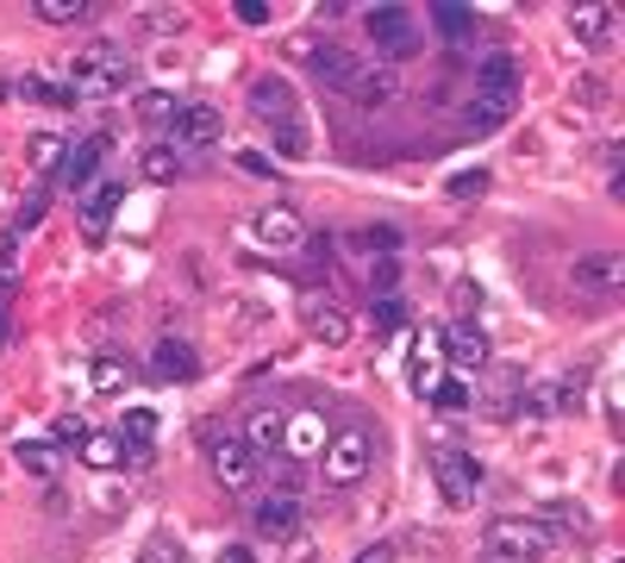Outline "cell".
<instances>
[{"mask_svg":"<svg viewBox=\"0 0 625 563\" xmlns=\"http://www.w3.org/2000/svg\"><path fill=\"white\" fill-rule=\"evenodd\" d=\"M482 544L507 563H545L563 539H557V526H545L538 513H494V520L482 526Z\"/></svg>","mask_w":625,"mask_h":563,"instance_id":"1","label":"cell"},{"mask_svg":"<svg viewBox=\"0 0 625 563\" xmlns=\"http://www.w3.org/2000/svg\"><path fill=\"white\" fill-rule=\"evenodd\" d=\"M132 88V57L119 51V44H88L69 69V95L76 100H113Z\"/></svg>","mask_w":625,"mask_h":563,"instance_id":"2","label":"cell"},{"mask_svg":"<svg viewBox=\"0 0 625 563\" xmlns=\"http://www.w3.org/2000/svg\"><path fill=\"white\" fill-rule=\"evenodd\" d=\"M363 32H370V44H375V63H388V69L419 51V20H413L407 7H370V13H363Z\"/></svg>","mask_w":625,"mask_h":563,"instance_id":"3","label":"cell"},{"mask_svg":"<svg viewBox=\"0 0 625 563\" xmlns=\"http://www.w3.org/2000/svg\"><path fill=\"white\" fill-rule=\"evenodd\" d=\"M326 483L332 488H351V483H363L370 476V457H375V439L363 426H351V432H338V439H326Z\"/></svg>","mask_w":625,"mask_h":563,"instance_id":"4","label":"cell"},{"mask_svg":"<svg viewBox=\"0 0 625 563\" xmlns=\"http://www.w3.org/2000/svg\"><path fill=\"white\" fill-rule=\"evenodd\" d=\"M431 476H438V495H445L450 507H469L475 501V488H482V464H475L463 445H438L431 451Z\"/></svg>","mask_w":625,"mask_h":563,"instance_id":"5","label":"cell"},{"mask_svg":"<svg viewBox=\"0 0 625 563\" xmlns=\"http://www.w3.org/2000/svg\"><path fill=\"white\" fill-rule=\"evenodd\" d=\"M569 289H575V294H619V289H625V257H619V251H588V257H575Z\"/></svg>","mask_w":625,"mask_h":563,"instance_id":"6","label":"cell"},{"mask_svg":"<svg viewBox=\"0 0 625 563\" xmlns=\"http://www.w3.org/2000/svg\"><path fill=\"white\" fill-rule=\"evenodd\" d=\"M119 201H125V182H113V175L81 188V238H88V245H100V238H107V226H113V214H119Z\"/></svg>","mask_w":625,"mask_h":563,"instance_id":"7","label":"cell"},{"mask_svg":"<svg viewBox=\"0 0 625 563\" xmlns=\"http://www.w3.org/2000/svg\"><path fill=\"white\" fill-rule=\"evenodd\" d=\"M251 113L263 119V126H294V119H300V95H294L288 82L282 76H256V88H251Z\"/></svg>","mask_w":625,"mask_h":563,"instance_id":"8","label":"cell"},{"mask_svg":"<svg viewBox=\"0 0 625 563\" xmlns=\"http://www.w3.org/2000/svg\"><path fill=\"white\" fill-rule=\"evenodd\" d=\"M219 138H226V119H219V107H207V100L182 107V113H176V126H169V144H195V151L219 144Z\"/></svg>","mask_w":625,"mask_h":563,"instance_id":"9","label":"cell"},{"mask_svg":"<svg viewBox=\"0 0 625 563\" xmlns=\"http://www.w3.org/2000/svg\"><path fill=\"white\" fill-rule=\"evenodd\" d=\"M256 245H270V251H300L307 245V226H300V214L294 207H263V214L251 219Z\"/></svg>","mask_w":625,"mask_h":563,"instance_id":"10","label":"cell"},{"mask_svg":"<svg viewBox=\"0 0 625 563\" xmlns=\"http://www.w3.org/2000/svg\"><path fill=\"white\" fill-rule=\"evenodd\" d=\"M207 464H213V476L226 488H251V476H256V457H251L244 439H213V445H207Z\"/></svg>","mask_w":625,"mask_h":563,"instance_id":"11","label":"cell"},{"mask_svg":"<svg viewBox=\"0 0 625 563\" xmlns=\"http://www.w3.org/2000/svg\"><path fill=\"white\" fill-rule=\"evenodd\" d=\"M326 439H332V432H326V413H288V420H282V451H288L294 464H300V457H319V451H326Z\"/></svg>","mask_w":625,"mask_h":563,"instance_id":"12","label":"cell"},{"mask_svg":"<svg viewBox=\"0 0 625 563\" xmlns=\"http://www.w3.org/2000/svg\"><path fill=\"white\" fill-rule=\"evenodd\" d=\"M344 95H351L357 107H388V100L401 95V76H394L388 63H357V76L344 82Z\"/></svg>","mask_w":625,"mask_h":563,"instance_id":"13","label":"cell"},{"mask_svg":"<svg viewBox=\"0 0 625 563\" xmlns=\"http://www.w3.org/2000/svg\"><path fill=\"white\" fill-rule=\"evenodd\" d=\"M519 57H507V51H494V57L475 63V95H489V100H519Z\"/></svg>","mask_w":625,"mask_h":563,"instance_id":"14","label":"cell"},{"mask_svg":"<svg viewBox=\"0 0 625 563\" xmlns=\"http://www.w3.org/2000/svg\"><path fill=\"white\" fill-rule=\"evenodd\" d=\"M107 156V138H81V144H63V163H57V188H88Z\"/></svg>","mask_w":625,"mask_h":563,"instance_id":"15","label":"cell"},{"mask_svg":"<svg viewBox=\"0 0 625 563\" xmlns=\"http://www.w3.org/2000/svg\"><path fill=\"white\" fill-rule=\"evenodd\" d=\"M251 526L263 532V539H288L294 526H300V501H294V488H282V495H263L251 513Z\"/></svg>","mask_w":625,"mask_h":563,"instance_id":"16","label":"cell"},{"mask_svg":"<svg viewBox=\"0 0 625 563\" xmlns=\"http://www.w3.org/2000/svg\"><path fill=\"white\" fill-rule=\"evenodd\" d=\"M569 32H575L588 51H606L613 32H619V7H569Z\"/></svg>","mask_w":625,"mask_h":563,"instance_id":"17","label":"cell"},{"mask_svg":"<svg viewBox=\"0 0 625 563\" xmlns=\"http://www.w3.org/2000/svg\"><path fill=\"white\" fill-rule=\"evenodd\" d=\"M445 357L457 369H475V364H489V332L475 326V320H457V326L445 332Z\"/></svg>","mask_w":625,"mask_h":563,"instance_id":"18","label":"cell"},{"mask_svg":"<svg viewBox=\"0 0 625 563\" xmlns=\"http://www.w3.org/2000/svg\"><path fill=\"white\" fill-rule=\"evenodd\" d=\"M300 320H307V332L319 338V345H351V313L332 307V301H307Z\"/></svg>","mask_w":625,"mask_h":563,"instance_id":"19","label":"cell"},{"mask_svg":"<svg viewBox=\"0 0 625 563\" xmlns=\"http://www.w3.org/2000/svg\"><path fill=\"white\" fill-rule=\"evenodd\" d=\"M151 369L163 376V382H188V376L200 369V357H195V345H188V338H156Z\"/></svg>","mask_w":625,"mask_h":563,"instance_id":"20","label":"cell"},{"mask_svg":"<svg viewBox=\"0 0 625 563\" xmlns=\"http://www.w3.org/2000/svg\"><path fill=\"white\" fill-rule=\"evenodd\" d=\"M300 51H307L312 76L332 82V88H344V82L357 76V57H351V51H338V44H300Z\"/></svg>","mask_w":625,"mask_h":563,"instance_id":"21","label":"cell"},{"mask_svg":"<svg viewBox=\"0 0 625 563\" xmlns=\"http://www.w3.org/2000/svg\"><path fill=\"white\" fill-rule=\"evenodd\" d=\"M13 457H20V469H25V476H39V483H51V476L63 469V451L44 445V439H20V451H13Z\"/></svg>","mask_w":625,"mask_h":563,"instance_id":"22","label":"cell"},{"mask_svg":"<svg viewBox=\"0 0 625 563\" xmlns=\"http://www.w3.org/2000/svg\"><path fill=\"white\" fill-rule=\"evenodd\" d=\"M513 107H519V100H489V95H475V100L463 107V132H494V126H507Z\"/></svg>","mask_w":625,"mask_h":563,"instance_id":"23","label":"cell"},{"mask_svg":"<svg viewBox=\"0 0 625 563\" xmlns=\"http://www.w3.org/2000/svg\"><path fill=\"white\" fill-rule=\"evenodd\" d=\"M76 457L88 469H119V464H125V445H119L113 432H88V439L76 445Z\"/></svg>","mask_w":625,"mask_h":563,"instance_id":"24","label":"cell"},{"mask_svg":"<svg viewBox=\"0 0 625 563\" xmlns=\"http://www.w3.org/2000/svg\"><path fill=\"white\" fill-rule=\"evenodd\" d=\"M244 445H251V457H256V451H275V445H282V413H275V408H256L251 426H244Z\"/></svg>","mask_w":625,"mask_h":563,"instance_id":"25","label":"cell"},{"mask_svg":"<svg viewBox=\"0 0 625 563\" xmlns=\"http://www.w3.org/2000/svg\"><path fill=\"white\" fill-rule=\"evenodd\" d=\"M113 439H119V445H132V451H144L156 439V413L151 408H125V420H119Z\"/></svg>","mask_w":625,"mask_h":563,"instance_id":"26","label":"cell"},{"mask_svg":"<svg viewBox=\"0 0 625 563\" xmlns=\"http://www.w3.org/2000/svg\"><path fill=\"white\" fill-rule=\"evenodd\" d=\"M357 251L370 257H382V263H394V257H401V232H394V226H363V232H357Z\"/></svg>","mask_w":625,"mask_h":563,"instance_id":"27","label":"cell"},{"mask_svg":"<svg viewBox=\"0 0 625 563\" xmlns=\"http://www.w3.org/2000/svg\"><path fill=\"white\" fill-rule=\"evenodd\" d=\"M138 170H144V182H156V188H169V182H176V175H182V156L169 151V144H151V151H144V163H138Z\"/></svg>","mask_w":625,"mask_h":563,"instance_id":"28","label":"cell"},{"mask_svg":"<svg viewBox=\"0 0 625 563\" xmlns=\"http://www.w3.org/2000/svg\"><path fill=\"white\" fill-rule=\"evenodd\" d=\"M132 382V364H119V357H95V369H88V389L95 394H119Z\"/></svg>","mask_w":625,"mask_h":563,"instance_id":"29","label":"cell"},{"mask_svg":"<svg viewBox=\"0 0 625 563\" xmlns=\"http://www.w3.org/2000/svg\"><path fill=\"white\" fill-rule=\"evenodd\" d=\"M426 401H431V408H445V413H457V408H469L475 394H469V382H463V376H438V382L426 389Z\"/></svg>","mask_w":625,"mask_h":563,"instance_id":"30","label":"cell"},{"mask_svg":"<svg viewBox=\"0 0 625 563\" xmlns=\"http://www.w3.org/2000/svg\"><path fill=\"white\" fill-rule=\"evenodd\" d=\"M275 156H288V163H300V156L312 151V132H307V119H294V126H275Z\"/></svg>","mask_w":625,"mask_h":563,"instance_id":"31","label":"cell"},{"mask_svg":"<svg viewBox=\"0 0 625 563\" xmlns=\"http://www.w3.org/2000/svg\"><path fill=\"white\" fill-rule=\"evenodd\" d=\"M44 25H76V20H88V0H39L32 7Z\"/></svg>","mask_w":625,"mask_h":563,"instance_id":"32","label":"cell"},{"mask_svg":"<svg viewBox=\"0 0 625 563\" xmlns=\"http://www.w3.org/2000/svg\"><path fill=\"white\" fill-rule=\"evenodd\" d=\"M431 25H438L445 39H469V32H475V13H469V7H431Z\"/></svg>","mask_w":625,"mask_h":563,"instance_id":"33","label":"cell"},{"mask_svg":"<svg viewBox=\"0 0 625 563\" xmlns=\"http://www.w3.org/2000/svg\"><path fill=\"white\" fill-rule=\"evenodd\" d=\"M138 113L151 119V126H176L182 100H176V95H138Z\"/></svg>","mask_w":625,"mask_h":563,"instance_id":"34","label":"cell"},{"mask_svg":"<svg viewBox=\"0 0 625 563\" xmlns=\"http://www.w3.org/2000/svg\"><path fill=\"white\" fill-rule=\"evenodd\" d=\"M482 188H489V170H457V175L445 182V195H450V201H475Z\"/></svg>","mask_w":625,"mask_h":563,"instance_id":"35","label":"cell"},{"mask_svg":"<svg viewBox=\"0 0 625 563\" xmlns=\"http://www.w3.org/2000/svg\"><path fill=\"white\" fill-rule=\"evenodd\" d=\"M20 95H25V100H51V107H76V95H69V88H51L44 76H25Z\"/></svg>","mask_w":625,"mask_h":563,"instance_id":"36","label":"cell"},{"mask_svg":"<svg viewBox=\"0 0 625 563\" xmlns=\"http://www.w3.org/2000/svg\"><path fill=\"white\" fill-rule=\"evenodd\" d=\"M63 163V138L57 132H39L32 138V170H57Z\"/></svg>","mask_w":625,"mask_h":563,"instance_id":"37","label":"cell"},{"mask_svg":"<svg viewBox=\"0 0 625 563\" xmlns=\"http://www.w3.org/2000/svg\"><path fill=\"white\" fill-rule=\"evenodd\" d=\"M144 25L169 39V32H182V25H188V13H182V7H144Z\"/></svg>","mask_w":625,"mask_h":563,"instance_id":"38","label":"cell"},{"mask_svg":"<svg viewBox=\"0 0 625 563\" xmlns=\"http://www.w3.org/2000/svg\"><path fill=\"white\" fill-rule=\"evenodd\" d=\"M538 520H545V526H575V532H582L588 513H582V507H569V501H550L545 513H538Z\"/></svg>","mask_w":625,"mask_h":563,"instance_id":"39","label":"cell"},{"mask_svg":"<svg viewBox=\"0 0 625 563\" xmlns=\"http://www.w3.org/2000/svg\"><path fill=\"white\" fill-rule=\"evenodd\" d=\"M138 563H188V551H182L176 539H151V544H144V557H138Z\"/></svg>","mask_w":625,"mask_h":563,"instance_id":"40","label":"cell"},{"mask_svg":"<svg viewBox=\"0 0 625 563\" xmlns=\"http://www.w3.org/2000/svg\"><path fill=\"white\" fill-rule=\"evenodd\" d=\"M81 439H88V420H81V413H63L57 420V445H81Z\"/></svg>","mask_w":625,"mask_h":563,"instance_id":"41","label":"cell"},{"mask_svg":"<svg viewBox=\"0 0 625 563\" xmlns=\"http://www.w3.org/2000/svg\"><path fill=\"white\" fill-rule=\"evenodd\" d=\"M44 207H51V201H44V195H39V201H25V214L13 219V232L25 238V232H32V226H39V219H44Z\"/></svg>","mask_w":625,"mask_h":563,"instance_id":"42","label":"cell"},{"mask_svg":"<svg viewBox=\"0 0 625 563\" xmlns=\"http://www.w3.org/2000/svg\"><path fill=\"white\" fill-rule=\"evenodd\" d=\"M575 100H582V107H601V100H606V88H601L594 76H582V82H575Z\"/></svg>","mask_w":625,"mask_h":563,"instance_id":"43","label":"cell"},{"mask_svg":"<svg viewBox=\"0 0 625 563\" xmlns=\"http://www.w3.org/2000/svg\"><path fill=\"white\" fill-rule=\"evenodd\" d=\"M238 20L244 25H270V7H263V0H238Z\"/></svg>","mask_w":625,"mask_h":563,"instance_id":"44","label":"cell"},{"mask_svg":"<svg viewBox=\"0 0 625 563\" xmlns=\"http://www.w3.org/2000/svg\"><path fill=\"white\" fill-rule=\"evenodd\" d=\"M457 307L475 313V307H482V289H475V282H457Z\"/></svg>","mask_w":625,"mask_h":563,"instance_id":"45","label":"cell"},{"mask_svg":"<svg viewBox=\"0 0 625 563\" xmlns=\"http://www.w3.org/2000/svg\"><path fill=\"white\" fill-rule=\"evenodd\" d=\"M238 170H251V175H270V156H256V151H244V156H238Z\"/></svg>","mask_w":625,"mask_h":563,"instance_id":"46","label":"cell"},{"mask_svg":"<svg viewBox=\"0 0 625 563\" xmlns=\"http://www.w3.org/2000/svg\"><path fill=\"white\" fill-rule=\"evenodd\" d=\"M219 563H256V557L244 551V544H226V551H219Z\"/></svg>","mask_w":625,"mask_h":563,"instance_id":"47","label":"cell"},{"mask_svg":"<svg viewBox=\"0 0 625 563\" xmlns=\"http://www.w3.org/2000/svg\"><path fill=\"white\" fill-rule=\"evenodd\" d=\"M357 563H394V551H388V544H370V551H363Z\"/></svg>","mask_w":625,"mask_h":563,"instance_id":"48","label":"cell"},{"mask_svg":"<svg viewBox=\"0 0 625 563\" xmlns=\"http://www.w3.org/2000/svg\"><path fill=\"white\" fill-rule=\"evenodd\" d=\"M0 345H7V307H0Z\"/></svg>","mask_w":625,"mask_h":563,"instance_id":"49","label":"cell"}]
</instances>
